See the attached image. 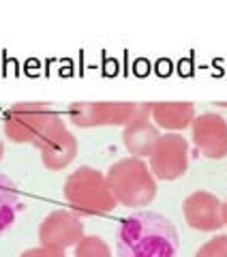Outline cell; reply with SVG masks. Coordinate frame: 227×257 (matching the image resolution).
I'll list each match as a JSON object with an SVG mask.
<instances>
[{
	"instance_id": "obj_3",
	"label": "cell",
	"mask_w": 227,
	"mask_h": 257,
	"mask_svg": "<svg viewBox=\"0 0 227 257\" xmlns=\"http://www.w3.org/2000/svg\"><path fill=\"white\" fill-rule=\"evenodd\" d=\"M64 199L79 216H103L116 208V197L105 174L94 167L82 165L69 174L64 182Z\"/></svg>"
},
{
	"instance_id": "obj_5",
	"label": "cell",
	"mask_w": 227,
	"mask_h": 257,
	"mask_svg": "<svg viewBox=\"0 0 227 257\" xmlns=\"http://www.w3.org/2000/svg\"><path fill=\"white\" fill-rule=\"evenodd\" d=\"M140 103H111V101H103V103H71L67 107V118L71 120L75 126L82 128H90V126H113V124H129L137 114Z\"/></svg>"
},
{
	"instance_id": "obj_9",
	"label": "cell",
	"mask_w": 227,
	"mask_h": 257,
	"mask_svg": "<svg viewBox=\"0 0 227 257\" xmlns=\"http://www.w3.org/2000/svg\"><path fill=\"white\" fill-rule=\"evenodd\" d=\"M184 221L189 227L199 231H216L221 229L223 221V202L208 191H195L182 204Z\"/></svg>"
},
{
	"instance_id": "obj_6",
	"label": "cell",
	"mask_w": 227,
	"mask_h": 257,
	"mask_svg": "<svg viewBox=\"0 0 227 257\" xmlns=\"http://www.w3.org/2000/svg\"><path fill=\"white\" fill-rule=\"evenodd\" d=\"M150 172L157 180H176L189 167V142L180 133L159 135L150 152Z\"/></svg>"
},
{
	"instance_id": "obj_7",
	"label": "cell",
	"mask_w": 227,
	"mask_h": 257,
	"mask_svg": "<svg viewBox=\"0 0 227 257\" xmlns=\"http://www.w3.org/2000/svg\"><path fill=\"white\" fill-rule=\"evenodd\" d=\"M84 238V223L73 210H54L39 225V242L41 246L64 251L75 246Z\"/></svg>"
},
{
	"instance_id": "obj_18",
	"label": "cell",
	"mask_w": 227,
	"mask_h": 257,
	"mask_svg": "<svg viewBox=\"0 0 227 257\" xmlns=\"http://www.w3.org/2000/svg\"><path fill=\"white\" fill-rule=\"evenodd\" d=\"M3 155H5V144H3V140H0V161H3Z\"/></svg>"
},
{
	"instance_id": "obj_13",
	"label": "cell",
	"mask_w": 227,
	"mask_h": 257,
	"mask_svg": "<svg viewBox=\"0 0 227 257\" xmlns=\"http://www.w3.org/2000/svg\"><path fill=\"white\" fill-rule=\"evenodd\" d=\"M20 210V191L11 178L0 174V234L9 231L18 219Z\"/></svg>"
},
{
	"instance_id": "obj_16",
	"label": "cell",
	"mask_w": 227,
	"mask_h": 257,
	"mask_svg": "<svg viewBox=\"0 0 227 257\" xmlns=\"http://www.w3.org/2000/svg\"><path fill=\"white\" fill-rule=\"evenodd\" d=\"M20 257H64V251H56V248H47V246H35L24 251Z\"/></svg>"
},
{
	"instance_id": "obj_11",
	"label": "cell",
	"mask_w": 227,
	"mask_h": 257,
	"mask_svg": "<svg viewBox=\"0 0 227 257\" xmlns=\"http://www.w3.org/2000/svg\"><path fill=\"white\" fill-rule=\"evenodd\" d=\"M195 105L186 101H174V103H150V118L155 126L165 128L169 133L184 131L186 126L195 120Z\"/></svg>"
},
{
	"instance_id": "obj_17",
	"label": "cell",
	"mask_w": 227,
	"mask_h": 257,
	"mask_svg": "<svg viewBox=\"0 0 227 257\" xmlns=\"http://www.w3.org/2000/svg\"><path fill=\"white\" fill-rule=\"evenodd\" d=\"M223 221H225V225H227V202L223 204Z\"/></svg>"
},
{
	"instance_id": "obj_1",
	"label": "cell",
	"mask_w": 227,
	"mask_h": 257,
	"mask_svg": "<svg viewBox=\"0 0 227 257\" xmlns=\"http://www.w3.org/2000/svg\"><path fill=\"white\" fill-rule=\"evenodd\" d=\"M180 240L174 223L159 212H133L116 234L118 257H176Z\"/></svg>"
},
{
	"instance_id": "obj_14",
	"label": "cell",
	"mask_w": 227,
	"mask_h": 257,
	"mask_svg": "<svg viewBox=\"0 0 227 257\" xmlns=\"http://www.w3.org/2000/svg\"><path fill=\"white\" fill-rule=\"evenodd\" d=\"M75 257H111V248L101 236H84L75 244Z\"/></svg>"
},
{
	"instance_id": "obj_10",
	"label": "cell",
	"mask_w": 227,
	"mask_h": 257,
	"mask_svg": "<svg viewBox=\"0 0 227 257\" xmlns=\"http://www.w3.org/2000/svg\"><path fill=\"white\" fill-rule=\"evenodd\" d=\"M159 135H161L159 128L150 118V103H140L137 114L133 116L131 122L125 124V131H123V142L127 150L137 159L150 157Z\"/></svg>"
},
{
	"instance_id": "obj_12",
	"label": "cell",
	"mask_w": 227,
	"mask_h": 257,
	"mask_svg": "<svg viewBox=\"0 0 227 257\" xmlns=\"http://www.w3.org/2000/svg\"><path fill=\"white\" fill-rule=\"evenodd\" d=\"M39 152H41V163L47 170H52V172L64 170L67 165H71V161L77 155V138L69 128H64L58 138H54Z\"/></svg>"
},
{
	"instance_id": "obj_15",
	"label": "cell",
	"mask_w": 227,
	"mask_h": 257,
	"mask_svg": "<svg viewBox=\"0 0 227 257\" xmlns=\"http://www.w3.org/2000/svg\"><path fill=\"white\" fill-rule=\"evenodd\" d=\"M195 257H227V234L212 236L197 248Z\"/></svg>"
},
{
	"instance_id": "obj_2",
	"label": "cell",
	"mask_w": 227,
	"mask_h": 257,
	"mask_svg": "<svg viewBox=\"0 0 227 257\" xmlns=\"http://www.w3.org/2000/svg\"><path fill=\"white\" fill-rule=\"evenodd\" d=\"M67 128L62 116L47 103H15L5 114V135L15 144H32L41 150Z\"/></svg>"
},
{
	"instance_id": "obj_4",
	"label": "cell",
	"mask_w": 227,
	"mask_h": 257,
	"mask_svg": "<svg viewBox=\"0 0 227 257\" xmlns=\"http://www.w3.org/2000/svg\"><path fill=\"white\" fill-rule=\"evenodd\" d=\"M105 178L120 206L142 208L148 206L157 195V178L144 159L125 157L116 161L109 165Z\"/></svg>"
},
{
	"instance_id": "obj_8",
	"label": "cell",
	"mask_w": 227,
	"mask_h": 257,
	"mask_svg": "<svg viewBox=\"0 0 227 257\" xmlns=\"http://www.w3.org/2000/svg\"><path fill=\"white\" fill-rule=\"evenodd\" d=\"M193 146L206 159H225L227 157V120L221 114H206L195 116L191 124Z\"/></svg>"
}]
</instances>
